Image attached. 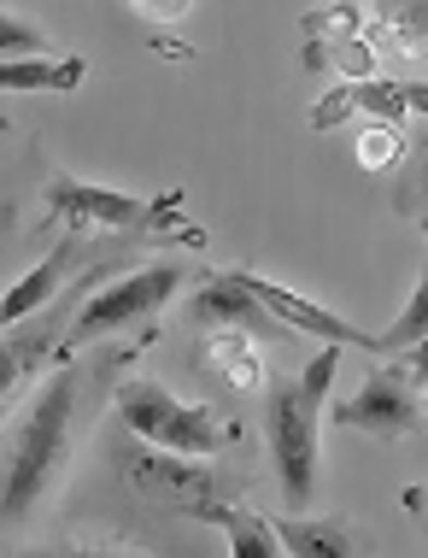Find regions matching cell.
<instances>
[{
	"instance_id": "obj_19",
	"label": "cell",
	"mask_w": 428,
	"mask_h": 558,
	"mask_svg": "<svg viewBox=\"0 0 428 558\" xmlns=\"http://www.w3.org/2000/svg\"><path fill=\"white\" fill-rule=\"evenodd\" d=\"M317 59H334V71L353 77V83L376 77V53H370V41H364V36H346V41H334V48H311V65H317Z\"/></svg>"
},
{
	"instance_id": "obj_1",
	"label": "cell",
	"mask_w": 428,
	"mask_h": 558,
	"mask_svg": "<svg viewBox=\"0 0 428 558\" xmlns=\"http://www.w3.org/2000/svg\"><path fill=\"white\" fill-rule=\"evenodd\" d=\"M334 371H341V341H329L323 353L294 376V383L282 376V383L270 388V400H265L270 464H277V476H282L288 511L311 506V488H317V435H323V405H329Z\"/></svg>"
},
{
	"instance_id": "obj_24",
	"label": "cell",
	"mask_w": 428,
	"mask_h": 558,
	"mask_svg": "<svg viewBox=\"0 0 428 558\" xmlns=\"http://www.w3.org/2000/svg\"><path fill=\"white\" fill-rule=\"evenodd\" d=\"M400 371L411 376V383H423V388H428V336H423V341H411L405 353H400Z\"/></svg>"
},
{
	"instance_id": "obj_12",
	"label": "cell",
	"mask_w": 428,
	"mask_h": 558,
	"mask_svg": "<svg viewBox=\"0 0 428 558\" xmlns=\"http://www.w3.org/2000/svg\"><path fill=\"white\" fill-rule=\"evenodd\" d=\"M200 518H211V523L229 535V553H235V558H277V553H288V547H282V530H277V523H265L258 511L200 506Z\"/></svg>"
},
{
	"instance_id": "obj_11",
	"label": "cell",
	"mask_w": 428,
	"mask_h": 558,
	"mask_svg": "<svg viewBox=\"0 0 428 558\" xmlns=\"http://www.w3.org/2000/svg\"><path fill=\"white\" fill-rule=\"evenodd\" d=\"M76 259V241H65V247L53 253V259H41L36 270H24L19 277V289H7L0 294V329H12V324H24V318H36L41 306L59 294V282H65V270Z\"/></svg>"
},
{
	"instance_id": "obj_14",
	"label": "cell",
	"mask_w": 428,
	"mask_h": 558,
	"mask_svg": "<svg viewBox=\"0 0 428 558\" xmlns=\"http://www.w3.org/2000/svg\"><path fill=\"white\" fill-rule=\"evenodd\" d=\"M200 359L223 376L229 388H258V383H265V353L253 347L247 329H218V336H206Z\"/></svg>"
},
{
	"instance_id": "obj_28",
	"label": "cell",
	"mask_w": 428,
	"mask_h": 558,
	"mask_svg": "<svg viewBox=\"0 0 428 558\" xmlns=\"http://www.w3.org/2000/svg\"><path fill=\"white\" fill-rule=\"evenodd\" d=\"M423 424H428V395H423Z\"/></svg>"
},
{
	"instance_id": "obj_3",
	"label": "cell",
	"mask_w": 428,
	"mask_h": 558,
	"mask_svg": "<svg viewBox=\"0 0 428 558\" xmlns=\"http://www.w3.org/2000/svg\"><path fill=\"white\" fill-rule=\"evenodd\" d=\"M118 424H124L142 447H171V452H194V459H211L235 441V429L218 424L206 405L176 400L159 376H130L118 383Z\"/></svg>"
},
{
	"instance_id": "obj_5",
	"label": "cell",
	"mask_w": 428,
	"mask_h": 558,
	"mask_svg": "<svg viewBox=\"0 0 428 558\" xmlns=\"http://www.w3.org/2000/svg\"><path fill=\"white\" fill-rule=\"evenodd\" d=\"M334 424L358 429V435H376V441H405V435L423 429V395L400 365H376L358 383L353 400L334 405Z\"/></svg>"
},
{
	"instance_id": "obj_9",
	"label": "cell",
	"mask_w": 428,
	"mask_h": 558,
	"mask_svg": "<svg viewBox=\"0 0 428 558\" xmlns=\"http://www.w3.org/2000/svg\"><path fill=\"white\" fill-rule=\"evenodd\" d=\"M241 282L265 300L277 318L294 329V336H323V341H341V347H364V353H381V336H364L358 324H346V318H334L329 306H317V300H305L294 289H282V282H270V277H258V270H241Z\"/></svg>"
},
{
	"instance_id": "obj_22",
	"label": "cell",
	"mask_w": 428,
	"mask_h": 558,
	"mask_svg": "<svg viewBox=\"0 0 428 558\" xmlns=\"http://www.w3.org/2000/svg\"><path fill=\"white\" fill-rule=\"evenodd\" d=\"M124 7L147 24H182L194 12V0H124Z\"/></svg>"
},
{
	"instance_id": "obj_10",
	"label": "cell",
	"mask_w": 428,
	"mask_h": 558,
	"mask_svg": "<svg viewBox=\"0 0 428 558\" xmlns=\"http://www.w3.org/2000/svg\"><path fill=\"white\" fill-rule=\"evenodd\" d=\"M88 77L83 53H29L0 59V95H71Z\"/></svg>"
},
{
	"instance_id": "obj_17",
	"label": "cell",
	"mask_w": 428,
	"mask_h": 558,
	"mask_svg": "<svg viewBox=\"0 0 428 558\" xmlns=\"http://www.w3.org/2000/svg\"><path fill=\"white\" fill-rule=\"evenodd\" d=\"M400 159H405L400 124H381V118H370L364 135H358V165H364V171H393Z\"/></svg>"
},
{
	"instance_id": "obj_21",
	"label": "cell",
	"mask_w": 428,
	"mask_h": 558,
	"mask_svg": "<svg viewBox=\"0 0 428 558\" xmlns=\"http://www.w3.org/2000/svg\"><path fill=\"white\" fill-rule=\"evenodd\" d=\"M305 29H311V36L346 41V36H358V29H364V12L353 7V0H334L329 12H311V19H305Z\"/></svg>"
},
{
	"instance_id": "obj_2",
	"label": "cell",
	"mask_w": 428,
	"mask_h": 558,
	"mask_svg": "<svg viewBox=\"0 0 428 558\" xmlns=\"http://www.w3.org/2000/svg\"><path fill=\"white\" fill-rule=\"evenodd\" d=\"M71 412H76V371H53L48 388L29 405L19 441H12L7 464V488H0V518H29L41 506V494L65 471V447H71Z\"/></svg>"
},
{
	"instance_id": "obj_18",
	"label": "cell",
	"mask_w": 428,
	"mask_h": 558,
	"mask_svg": "<svg viewBox=\"0 0 428 558\" xmlns=\"http://www.w3.org/2000/svg\"><path fill=\"white\" fill-rule=\"evenodd\" d=\"M428 336V270L417 277V289H411V300H405V312L393 318V329L381 336V353H405L411 341H423Z\"/></svg>"
},
{
	"instance_id": "obj_16",
	"label": "cell",
	"mask_w": 428,
	"mask_h": 558,
	"mask_svg": "<svg viewBox=\"0 0 428 558\" xmlns=\"http://www.w3.org/2000/svg\"><path fill=\"white\" fill-rule=\"evenodd\" d=\"M353 112L381 118V124H400V118L411 112L405 83H388V77H364V83H353Z\"/></svg>"
},
{
	"instance_id": "obj_23",
	"label": "cell",
	"mask_w": 428,
	"mask_h": 558,
	"mask_svg": "<svg viewBox=\"0 0 428 558\" xmlns=\"http://www.w3.org/2000/svg\"><path fill=\"white\" fill-rule=\"evenodd\" d=\"M346 118H353V88H334V95H323V107L311 112V124L334 130V124H346Z\"/></svg>"
},
{
	"instance_id": "obj_15",
	"label": "cell",
	"mask_w": 428,
	"mask_h": 558,
	"mask_svg": "<svg viewBox=\"0 0 428 558\" xmlns=\"http://www.w3.org/2000/svg\"><path fill=\"white\" fill-rule=\"evenodd\" d=\"M48 353H53V329L48 324H29V329L12 324L7 336H0V400H7L36 365H48Z\"/></svg>"
},
{
	"instance_id": "obj_6",
	"label": "cell",
	"mask_w": 428,
	"mask_h": 558,
	"mask_svg": "<svg viewBox=\"0 0 428 558\" xmlns=\"http://www.w3.org/2000/svg\"><path fill=\"white\" fill-rule=\"evenodd\" d=\"M124 476L135 494L182 511H200L211 506V488H218V471L194 452H171V447H147V452H124Z\"/></svg>"
},
{
	"instance_id": "obj_7",
	"label": "cell",
	"mask_w": 428,
	"mask_h": 558,
	"mask_svg": "<svg viewBox=\"0 0 428 558\" xmlns=\"http://www.w3.org/2000/svg\"><path fill=\"white\" fill-rule=\"evenodd\" d=\"M188 324H206V329H247L258 341H277V336H294L277 312L258 300L247 282H241V270H223V277H211L200 294L188 300Z\"/></svg>"
},
{
	"instance_id": "obj_27",
	"label": "cell",
	"mask_w": 428,
	"mask_h": 558,
	"mask_svg": "<svg viewBox=\"0 0 428 558\" xmlns=\"http://www.w3.org/2000/svg\"><path fill=\"white\" fill-rule=\"evenodd\" d=\"M411 506L423 511V530H428V494H411Z\"/></svg>"
},
{
	"instance_id": "obj_25",
	"label": "cell",
	"mask_w": 428,
	"mask_h": 558,
	"mask_svg": "<svg viewBox=\"0 0 428 558\" xmlns=\"http://www.w3.org/2000/svg\"><path fill=\"white\" fill-rule=\"evenodd\" d=\"M411 194H428V135L417 142V183H411Z\"/></svg>"
},
{
	"instance_id": "obj_13",
	"label": "cell",
	"mask_w": 428,
	"mask_h": 558,
	"mask_svg": "<svg viewBox=\"0 0 428 558\" xmlns=\"http://www.w3.org/2000/svg\"><path fill=\"white\" fill-rule=\"evenodd\" d=\"M277 530H282V547L299 553V558H346V553L364 547L341 518H299L294 511L288 523H277Z\"/></svg>"
},
{
	"instance_id": "obj_20",
	"label": "cell",
	"mask_w": 428,
	"mask_h": 558,
	"mask_svg": "<svg viewBox=\"0 0 428 558\" xmlns=\"http://www.w3.org/2000/svg\"><path fill=\"white\" fill-rule=\"evenodd\" d=\"M29 53H53V41L41 36L36 24L12 19V12H0V59H29Z\"/></svg>"
},
{
	"instance_id": "obj_4",
	"label": "cell",
	"mask_w": 428,
	"mask_h": 558,
	"mask_svg": "<svg viewBox=\"0 0 428 558\" xmlns=\"http://www.w3.org/2000/svg\"><path fill=\"white\" fill-rule=\"evenodd\" d=\"M176 282H182V265H147V270H130L124 282L100 289L83 312H76V324H71V336H65V341H71V347H83V341H95V336H118V329H135V324L159 318V312L171 306Z\"/></svg>"
},
{
	"instance_id": "obj_26",
	"label": "cell",
	"mask_w": 428,
	"mask_h": 558,
	"mask_svg": "<svg viewBox=\"0 0 428 558\" xmlns=\"http://www.w3.org/2000/svg\"><path fill=\"white\" fill-rule=\"evenodd\" d=\"M405 100H411V112L428 118V83H405Z\"/></svg>"
},
{
	"instance_id": "obj_8",
	"label": "cell",
	"mask_w": 428,
	"mask_h": 558,
	"mask_svg": "<svg viewBox=\"0 0 428 558\" xmlns=\"http://www.w3.org/2000/svg\"><path fill=\"white\" fill-rule=\"evenodd\" d=\"M48 206L71 223L76 235L95 230V223H100V230H135V223L159 218L147 201H135V194L95 189V183H71V177H53V183H48Z\"/></svg>"
}]
</instances>
